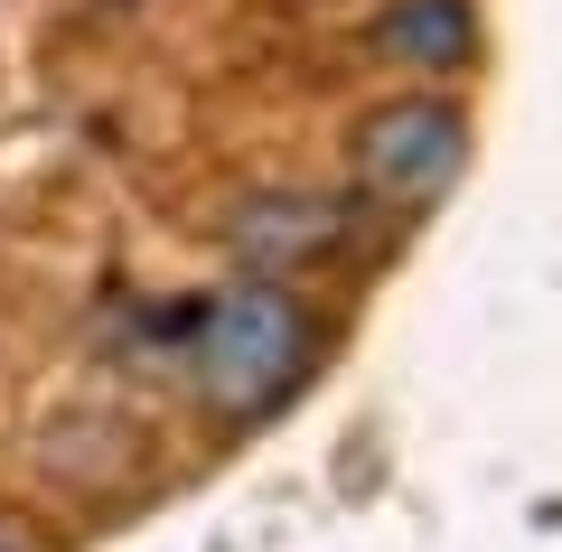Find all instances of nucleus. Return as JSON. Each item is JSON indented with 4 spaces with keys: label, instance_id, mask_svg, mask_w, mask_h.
<instances>
[{
    "label": "nucleus",
    "instance_id": "2",
    "mask_svg": "<svg viewBox=\"0 0 562 552\" xmlns=\"http://www.w3.org/2000/svg\"><path fill=\"white\" fill-rule=\"evenodd\" d=\"M469 140L479 132H469L460 103L413 85V94H384V103H366L347 122V178H357V198L384 206V216H431L460 188Z\"/></svg>",
    "mask_w": 562,
    "mask_h": 552
},
{
    "label": "nucleus",
    "instance_id": "7",
    "mask_svg": "<svg viewBox=\"0 0 562 552\" xmlns=\"http://www.w3.org/2000/svg\"><path fill=\"white\" fill-rule=\"evenodd\" d=\"M113 10H132V0H113Z\"/></svg>",
    "mask_w": 562,
    "mask_h": 552
},
{
    "label": "nucleus",
    "instance_id": "1",
    "mask_svg": "<svg viewBox=\"0 0 562 552\" xmlns=\"http://www.w3.org/2000/svg\"><path fill=\"white\" fill-rule=\"evenodd\" d=\"M319 347H328L319 309L272 281H235L179 318V375L216 421H272L319 375Z\"/></svg>",
    "mask_w": 562,
    "mask_h": 552
},
{
    "label": "nucleus",
    "instance_id": "3",
    "mask_svg": "<svg viewBox=\"0 0 562 552\" xmlns=\"http://www.w3.org/2000/svg\"><path fill=\"white\" fill-rule=\"evenodd\" d=\"M357 198H319V188H262V198L225 206L216 244L225 262H244V281H272V291H301V281L338 272L357 254Z\"/></svg>",
    "mask_w": 562,
    "mask_h": 552
},
{
    "label": "nucleus",
    "instance_id": "4",
    "mask_svg": "<svg viewBox=\"0 0 562 552\" xmlns=\"http://www.w3.org/2000/svg\"><path fill=\"white\" fill-rule=\"evenodd\" d=\"M366 47L394 76H469L487 47V20H479V0H375Z\"/></svg>",
    "mask_w": 562,
    "mask_h": 552
},
{
    "label": "nucleus",
    "instance_id": "6",
    "mask_svg": "<svg viewBox=\"0 0 562 552\" xmlns=\"http://www.w3.org/2000/svg\"><path fill=\"white\" fill-rule=\"evenodd\" d=\"M0 552H29V543H20V533H10V525H0Z\"/></svg>",
    "mask_w": 562,
    "mask_h": 552
},
{
    "label": "nucleus",
    "instance_id": "5",
    "mask_svg": "<svg viewBox=\"0 0 562 552\" xmlns=\"http://www.w3.org/2000/svg\"><path fill=\"white\" fill-rule=\"evenodd\" d=\"M291 10H375V0H291Z\"/></svg>",
    "mask_w": 562,
    "mask_h": 552
}]
</instances>
